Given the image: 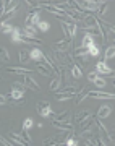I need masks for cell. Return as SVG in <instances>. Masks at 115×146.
<instances>
[{"label": "cell", "mask_w": 115, "mask_h": 146, "mask_svg": "<svg viewBox=\"0 0 115 146\" xmlns=\"http://www.w3.org/2000/svg\"><path fill=\"white\" fill-rule=\"evenodd\" d=\"M54 128H57L60 131H71L73 130V125L70 122H60V120H54Z\"/></svg>", "instance_id": "cell-11"}, {"label": "cell", "mask_w": 115, "mask_h": 146, "mask_svg": "<svg viewBox=\"0 0 115 146\" xmlns=\"http://www.w3.org/2000/svg\"><path fill=\"white\" fill-rule=\"evenodd\" d=\"M89 96V89L88 88H83L81 91H78V98H76V106H79L81 102H83L86 98Z\"/></svg>", "instance_id": "cell-28"}, {"label": "cell", "mask_w": 115, "mask_h": 146, "mask_svg": "<svg viewBox=\"0 0 115 146\" xmlns=\"http://www.w3.org/2000/svg\"><path fill=\"white\" fill-rule=\"evenodd\" d=\"M110 114H112V107L107 106V104H104V106H100L99 110H97V119H100V120L102 119H109Z\"/></svg>", "instance_id": "cell-13"}, {"label": "cell", "mask_w": 115, "mask_h": 146, "mask_svg": "<svg viewBox=\"0 0 115 146\" xmlns=\"http://www.w3.org/2000/svg\"><path fill=\"white\" fill-rule=\"evenodd\" d=\"M21 135L24 136V140L28 141V145H32V138H31V135H29V130H26V128H23V131H21Z\"/></svg>", "instance_id": "cell-39"}, {"label": "cell", "mask_w": 115, "mask_h": 146, "mask_svg": "<svg viewBox=\"0 0 115 146\" xmlns=\"http://www.w3.org/2000/svg\"><path fill=\"white\" fill-rule=\"evenodd\" d=\"M107 136H109L110 143H115V130H109V133H107Z\"/></svg>", "instance_id": "cell-42"}, {"label": "cell", "mask_w": 115, "mask_h": 146, "mask_svg": "<svg viewBox=\"0 0 115 146\" xmlns=\"http://www.w3.org/2000/svg\"><path fill=\"white\" fill-rule=\"evenodd\" d=\"M44 52H42L39 47H31V60H34V62H41V60H44Z\"/></svg>", "instance_id": "cell-18"}, {"label": "cell", "mask_w": 115, "mask_h": 146, "mask_svg": "<svg viewBox=\"0 0 115 146\" xmlns=\"http://www.w3.org/2000/svg\"><path fill=\"white\" fill-rule=\"evenodd\" d=\"M5 70L8 73H18V75H23V73H32L31 68H26V67H7Z\"/></svg>", "instance_id": "cell-20"}, {"label": "cell", "mask_w": 115, "mask_h": 146, "mask_svg": "<svg viewBox=\"0 0 115 146\" xmlns=\"http://www.w3.org/2000/svg\"><path fill=\"white\" fill-rule=\"evenodd\" d=\"M109 28H110V31L115 34V25H109Z\"/></svg>", "instance_id": "cell-45"}, {"label": "cell", "mask_w": 115, "mask_h": 146, "mask_svg": "<svg viewBox=\"0 0 115 146\" xmlns=\"http://www.w3.org/2000/svg\"><path fill=\"white\" fill-rule=\"evenodd\" d=\"M18 8H20V3H18V5L10 7V8L5 11V13H2V23H7L8 20L15 18V15H16V11H18Z\"/></svg>", "instance_id": "cell-10"}, {"label": "cell", "mask_w": 115, "mask_h": 146, "mask_svg": "<svg viewBox=\"0 0 115 146\" xmlns=\"http://www.w3.org/2000/svg\"><path fill=\"white\" fill-rule=\"evenodd\" d=\"M10 96L15 101H20V99H23V98H24V91H20V89H11Z\"/></svg>", "instance_id": "cell-33"}, {"label": "cell", "mask_w": 115, "mask_h": 146, "mask_svg": "<svg viewBox=\"0 0 115 146\" xmlns=\"http://www.w3.org/2000/svg\"><path fill=\"white\" fill-rule=\"evenodd\" d=\"M23 42H24V44H28V46H31V47L42 46L41 39H37V37H29V36H23Z\"/></svg>", "instance_id": "cell-22"}, {"label": "cell", "mask_w": 115, "mask_h": 146, "mask_svg": "<svg viewBox=\"0 0 115 146\" xmlns=\"http://www.w3.org/2000/svg\"><path fill=\"white\" fill-rule=\"evenodd\" d=\"M112 46H115V39H114V41H112Z\"/></svg>", "instance_id": "cell-48"}, {"label": "cell", "mask_w": 115, "mask_h": 146, "mask_svg": "<svg viewBox=\"0 0 115 146\" xmlns=\"http://www.w3.org/2000/svg\"><path fill=\"white\" fill-rule=\"evenodd\" d=\"M115 57V46H107L105 47V50H104V58H105V62H109L110 58H114Z\"/></svg>", "instance_id": "cell-25"}, {"label": "cell", "mask_w": 115, "mask_h": 146, "mask_svg": "<svg viewBox=\"0 0 115 146\" xmlns=\"http://www.w3.org/2000/svg\"><path fill=\"white\" fill-rule=\"evenodd\" d=\"M81 7H83L86 11H97L99 3H96L94 0H81Z\"/></svg>", "instance_id": "cell-14"}, {"label": "cell", "mask_w": 115, "mask_h": 146, "mask_svg": "<svg viewBox=\"0 0 115 146\" xmlns=\"http://www.w3.org/2000/svg\"><path fill=\"white\" fill-rule=\"evenodd\" d=\"M75 94L73 93H62V91H55V99L57 101H68L71 99Z\"/></svg>", "instance_id": "cell-27"}, {"label": "cell", "mask_w": 115, "mask_h": 146, "mask_svg": "<svg viewBox=\"0 0 115 146\" xmlns=\"http://www.w3.org/2000/svg\"><path fill=\"white\" fill-rule=\"evenodd\" d=\"M96 13H97V15H99L100 18H104V16L107 15V13H109V3H107V2L100 3L99 8H97V11H96Z\"/></svg>", "instance_id": "cell-29"}, {"label": "cell", "mask_w": 115, "mask_h": 146, "mask_svg": "<svg viewBox=\"0 0 115 146\" xmlns=\"http://www.w3.org/2000/svg\"><path fill=\"white\" fill-rule=\"evenodd\" d=\"M73 55H75V58H79V60H83V62H88L89 60V52H88V49L86 47H83V46H79V47H76V49H73Z\"/></svg>", "instance_id": "cell-7"}, {"label": "cell", "mask_w": 115, "mask_h": 146, "mask_svg": "<svg viewBox=\"0 0 115 146\" xmlns=\"http://www.w3.org/2000/svg\"><path fill=\"white\" fill-rule=\"evenodd\" d=\"M32 125H34V122H32L31 117H28V119H24V122H23V128H26V130H31Z\"/></svg>", "instance_id": "cell-38"}, {"label": "cell", "mask_w": 115, "mask_h": 146, "mask_svg": "<svg viewBox=\"0 0 115 146\" xmlns=\"http://www.w3.org/2000/svg\"><path fill=\"white\" fill-rule=\"evenodd\" d=\"M10 41L13 44H21L23 42V31H21L20 28H15V31L10 34Z\"/></svg>", "instance_id": "cell-17"}, {"label": "cell", "mask_w": 115, "mask_h": 146, "mask_svg": "<svg viewBox=\"0 0 115 146\" xmlns=\"http://www.w3.org/2000/svg\"><path fill=\"white\" fill-rule=\"evenodd\" d=\"M94 2H96V3H99V5H100V3H104V2H107V0H94Z\"/></svg>", "instance_id": "cell-46"}, {"label": "cell", "mask_w": 115, "mask_h": 146, "mask_svg": "<svg viewBox=\"0 0 115 146\" xmlns=\"http://www.w3.org/2000/svg\"><path fill=\"white\" fill-rule=\"evenodd\" d=\"M71 44H73V39H70V37H65L62 41H57L55 44L52 46V49L55 50H60V52H68L70 49H71Z\"/></svg>", "instance_id": "cell-5"}, {"label": "cell", "mask_w": 115, "mask_h": 146, "mask_svg": "<svg viewBox=\"0 0 115 146\" xmlns=\"http://www.w3.org/2000/svg\"><path fill=\"white\" fill-rule=\"evenodd\" d=\"M0 141H2V145H5V146H10V145H13V143H10V141L7 140L5 136H2V138H0Z\"/></svg>", "instance_id": "cell-43"}, {"label": "cell", "mask_w": 115, "mask_h": 146, "mask_svg": "<svg viewBox=\"0 0 115 146\" xmlns=\"http://www.w3.org/2000/svg\"><path fill=\"white\" fill-rule=\"evenodd\" d=\"M10 140H11V143H13V145H20V146L28 145V141L24 140V136L18 135V133H13V131L10 133Z\"/></svg>", "instance_id": "cell-19"}, {"label": "cell", "mask_w": 115, "mask_h": 146, "mask_svg": "<svg viewBox=\"0 0 115 146\" xmlns=\"http://www.w3.org/2000/svg\"><path fill=\"white\" fill-rule=\"evenodd\" d=\"M70 75H71V76H73L75 80H79L81 76H83V72H81V68H79V65H78V63H73V65H71Z\"/></svg>", "instance_id": "cell-24"}, {"label": "cell", "mask_w": 115, "mask_h": 146, "mask_svg": "<svg viewBox=\"0 0 115 146\" xmlns=\"http://www.w3.org/2000/svg\"><path fill=\"white\" fill-rule=\"evenodd\" d=\"M18 58L21 63H26L28 60H31V49H21L18 52Z\"/></svg>", "instance_id": "cell-21"}, {"label": "cell", "mask_w": 115, "mask_h": 146, "mask_svg": "<svg viewBox=\"0 0 115 146\" xmlns=\"http://www.w3.org/2000/svg\"><path fill=\"white\" fill-rule=\"evenodd\" d=\"M60 26H62V31H63V34H65V37H70V39H73V37L76 36V33H78V25H76V21H73V20L62 21Z\"/></svg>", "instance_id": "cell-1"}, {"label": "cell", "mask_w": 115, "mask_h": 146, "mask_svg": "<svg viewBox=\"0 0 115 146\" xmlns=\"http://www.w3.org/2000/svg\"><path fill=\"white\" fill-rule=\"evenodd\" d=\"M36 70H37L39 73H41L42 76H52L54 73H55V70H54V68L50 67V65H49V63L46 62V60H44V63H42V62H37Z\"/></svg>", "instance_id": "cell-6"}, {"label": "cell", "mask_w": 115, "mask_h": 146, "mask_svg": "<svg viewBox=\"0 0 115 146\" xmlns=\"http://www.w3.org/2000/svg\"><path fill=\"white\" fill-rule=\"evenodd\" d=\"M67 15L70 16V20H73V21H83L84 15L83 13H79L78 10H73V8H70V7H67Z\"/></svg>", "instance_id": "cell-15"}, {"label": "cell", "mask_w": 115, "mask_h": 146, "mask_svg": "<svg viewBox=\"0 0 115 146\" xmlns=\"http://www.w3.org/2000/svg\"><path fill=\"white\" fill-rule=\"evenodd\" d=\"M97 76H99V73L96 72V70H93V72H89V73H88V80H89V83H94Z\"/></svg>", "instance_id": "cell-40"}, {"label": "cell", "mask_w": 115, "mask_h": 146, "mask_svg": "<svg viewBox=\"0 0 115 146\" xmlns=\"http://www.w3.org/2000/svg\"><path fill=\"white\" fill-rule=\"evenodd\" d=\"M37 28L34 25H24L23 28V36H29V37H36Z\"/></svg>", "instance_id": "cell-23"}, {"label": "cell", "mask_w": 115, "mask_h": 146, "mask_svg": "<svg viewBox=\"0 0 115 146\" xmlns=\"http://www.w3.org/2000/svg\"><path fill=\"white\" fill-rule=\"evenodd\" d=\"M96 72L99 73V75H112V67L107 65L105 60H102V62L96 63Z\"/></svg>", "instance_id": "cell-9"}, {"label": "cell", "mask_w": 115, "mask_h": 146, "mask_svg": "<svg viewBox=\"0 0 115 146\" xmlns=\"http://www.w3.org/2000/svg\"><path fill=\"white\" fill-rule=\"evenodd\" d=\"M88 52H89L91 57H99V55H100V47L97 46V44H93V46L88 49Z\"/></svg>", "instance_id": "cell-31"}, {"label": "cell", "mask_w": 115, "mask_h": 146, "mask_svg": "<svg viewBox=\"0 0 115 146\" xmlns=\"http://www.w3.org/2000/svg\"><path fill=\"white\" fill-rule=\"evenodd\" d=\"M93 84H96V88H99V89H102V88H105V84H107V81H105L104 78H100V75L96 78V81Z\"/></svg>", "instance_id": "cell-37"}, {"label": "cell", "mask_w": 115, "mask_h": 146, "mask_svg": "<svg viewBox=\"0 0 115 146\" xmlns=\"http://www.w3.org/2000/svg\"><path fill=\"white\" fill-rule=\"evenodd\" d=\"M41 8L42 7H32L31 10L28 11L24 25H34V26H37L41 23Z\"/></svg>", "instance_id": "cell-2"}, {"label": "cell", "mask_w": 115, "mask_h": 146, "mask_svg": "<svg viewBox=\"0 0 115 146\" xmlns=\"http://www.w3.org/2000/svg\"><path fill=\"white\" fill-rule=\"evenodd\" d=\"M20 78H21V81H24V84H26L28 88H31L32 91H41V86H39V83H37L34 78H32V73H23Z\"/></svg>", "instance_id": "cell-4"}, {"label": "cell", "mask_w": 115, "mask_h": 146, "mask_svg": "<svg viewBox=\"0 0 115 146\" xmlns=\"http://www.w3.org/2000/svg\"><path fill=\"white\" fill-rule=\"evenodd\" d=\"M60 84H62V75H58L57 78H54L52 81H50V91H57V89H60Z\"/></svg>", "instance_id": "cell-30"}, {"label": "cell", "mask_w": 115, "mask_h": 146, "mask_svg": "<svg viewBox=\"0 0 115 146\" xmlns=\"http://www.w3.org/2000/svg\"><path fill=\"white\" fill-rule=\"evenodd\" d=\"M68 115H70V110H63V112H60V114H54V115H52V120H60V122H70Z\"/></svg>", "instance_id": "cell-26"}, {"label": "cell", "mask_w": 115, "mask_h": 146, "mask_svg": "<svg viewBox=\"0 0 115 146\" xmlns=\"http://www.w3.org/2000/svg\"><path fill=\"white\" fill-rule=\"evenodd\" d=\"M28 86L24 84V81H15V83H11V89H20V91H24Z\"/></svg>", "instance_id": "cell-36"}, {"label": "cell", "mask_w": 115, "mask_h": 146, "mask_svg": "<svg viewBox=\"0 0 115 146\" xmlns=\"http://www.w3.org/2000/svg\"><path fill=\"white\" fill-rule=\"evenodd\" d=\"M112 84H114V88H115V78H112Z\"/></svg>", "instance_id": "cell-47"}, {"label": "cell", "mask_w": 115, "mask_h": 146, "mask_svg": "<svg viewBox=\"0 0 115 146\" xmlns=\"http://www.w3.org/2000/svg\"><path fill=\"white\" fill-rule=\"evenodd\" d=\"M7 98H8L7 94H2V96H0V102H2V106L7 104Z\"/></svg>", "instance_id": "cell-44"}, {"label": "cell", "mask_w": 115, "mask_h": 146, "mask_svg": "<svg viewBox=\"0 0 115 146\" xmlns=\"http://www.w3.org/2000/svg\"><path fill=\"white\" fill-rule=\"evenodd\" d=\"M36 110L39 112L41 117H44V119H52V115H54L49 101H39V102L36 104Z\"/></svg>", "instance_id": "cell-3"}, {"label": "cell", "mask_w": 115, "mask_h": 146, "mask_svg": "<svg viewBox=\"0 0 115 146\" xmlns=\"http://www.w3.org/2000/svg\"><path fill=\"white\" fill-rule=\"evenodd\" d=\"M37 29H39V31H42V33H47L49 29H50V23H49V21H42L41 20V23L37 25Z\"/></svg>", "instance_id": "cell-34"}, {"label": "cell", "mask_w": 115, "mask_h": 146, "mask_svg": "<svg viewBox=\"0 0 115 146\" xmlns=\"http://www.w3.org/2000/svg\"><path fill=\"white\" fill-rule=\"evenodd\" d=\"M93 44H96L94 34H93V33H84V34H83V39H81V46L86 47V49H89Z\"/></svg>", "instance_id": "cell-12"}, {"label": "cell", "mask_w": 115, "mask_h": 146, "mask_svg": "<svg viewBox=\"0 0 115 146\" xmlns=\"http://www.w3.org/2000/svg\"><path fill=\"white\" fill-rule=\"evenodd\" d=\"M89 117H91V110H89V109H84V110H79L78 114H76L75 120H76V123H78V125H81L84 120H88Z\"/></svg>", "instance_id": "cell-16"}, {"label": "cell", "mask_w": 115, "mask_h": 146, "mask_svg": "<svg viewBox=\"0 0 115 146\" xmlns=\"http://www.w3.org/2000/svg\"><path fill=\"white\" fill-rule=\"evenodd\" d=\"M65 145L67 146H76L78 145V140H76V138H71V136H68V138H65Z\"/></svg>", "instance_id": "cell-41"}, {"label": "cell", "mask_w": 115, "mask_h": 146, "mask_svg": "<svg viewBox=\"0 0 115 146\" xmlns=\"http://www.w3.org/2000/svg\"><path fill=\"white\" fill-rule=\"evenodd\" d=\"M89 96L94 99H115V93H107V91H89Z\"/></svg>", "instance_id": "cell-8"}, {"label": "cell", "mask_w": 115, "mask_h": 146, "mask_svg": "<svg viewBox=\"0 0 115 146\" xmlns=\"http://www.w3.org/2000/svg\"><path fill=\"white\" fill-rule=\"evenodd\" d=\"M0 52H2V62H10V54H8V49L7 47H0Z\"/></svg>", "instance_id": "cell-35"}, {"label": "cell", "mask_w": 115, "mask_h": 146, "mask_svg": "<svg viewBox=\"0 0 115 146\" xmlns=\"http://www.w3.org/2000/svg\"><path fill=\"white\" fill-rule=\"evenodd\" d=\"M15 31V26L10 23H2V34H11Z\"/></svg>", "instance_id": "cell-32"}]
</instances>
